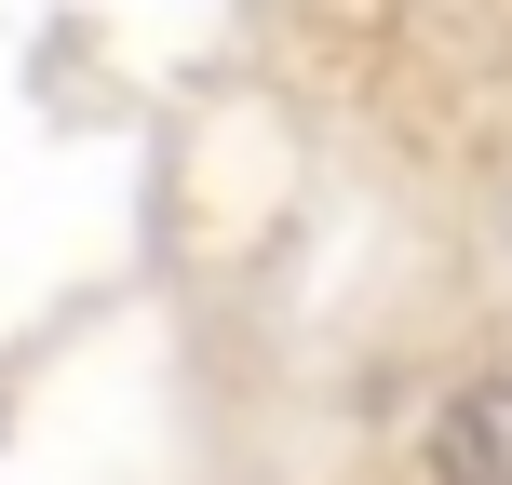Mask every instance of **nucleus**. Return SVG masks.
<instances>
[{
	"label": "nucleus",
	"instance_id": "f257e3e1",
	"mask_svg": "<svg viewBox=\"0 0 512 485\" xmlns=\"http://www.w3.org/2000/svg\"><path fill=\"white\" fill-rule=\"evenodd\" d=\"M418 485H512V364H472V378L432 391V418H418Z\"/></svg>",
	"mask_w": 512,
	"mask_h": 485
}]
</instances>
